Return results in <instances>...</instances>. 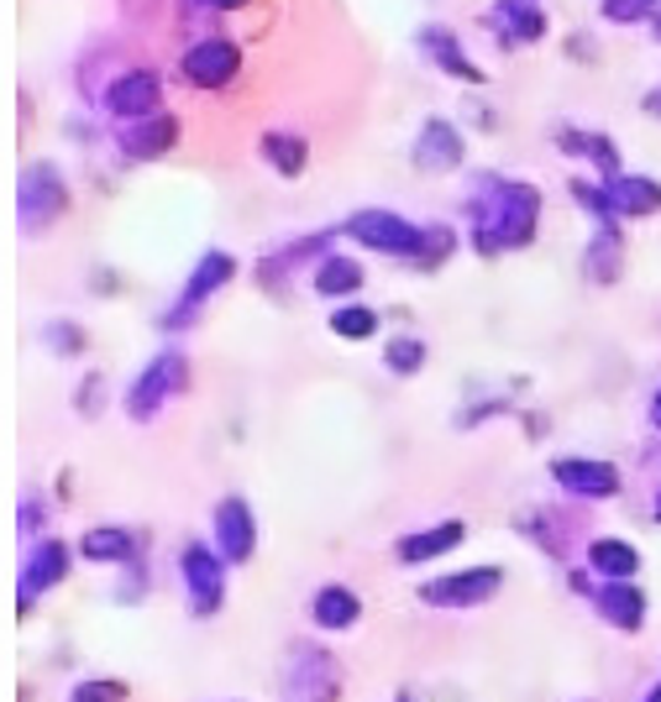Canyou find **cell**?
<instances>
[{"label":"cell","mask_w":661,"mask_h":702,"mask_svg":"<svg viewBox=\"0 0 661 702\" xmlns=\"http://www.w3.org/2000/svg\"><path fill=\"white\" fill-rule=\"evenodd\" d=\"M535 215H541V194L530 183H504L499 194H494V205L483 210V226H477L483 252H494V247H526L530 231H535Z\"/></svg>","instance_id":"cell-1"},{"label":"cell","mask_w":661,"mask_h":702,"mask_svg":"<svg viewBox=\"0 0 661 702\" xmlns=\"http://www.w3.org/2000/svg\"><path fill=\"white\" fill-rule=\"evenodd\" d=\"M346 236L363 241V247H373V252H389V258H415L425 241L421 226H410L394 210H357V215L346 221Z\"/></svg>","instance_id":"cell-2"},{"label":"cell","mask_w":661,"mask_h":702,"mask_svg":"<svg viewBox=\"0 0 661 702\" xmlns=\"http://www.w3.org/2000/svg\"><path fill=\"white\" fill-rule=\"evenodd\" d=\"M179 389H185V357L179 352H163V357H153V362L142 367V378L127 389V415L153 419Z\"/></svg>","instance_id":"cell-3"},{"label":"cell","mask_w":661,"mask_h":702,"mask_svg":"<svg viewBox=\"0 0 661 702\" xmlns=\"http://www.w3.org/2000/svg\"><path fill=\"white\" fill-rule=\"evenodd\" d=\"M290 702H337L342 698V666L326 651H310L299 645L290 655V687H284Z\"/></svg>","instance_id":"cell-4"},{"label":"cell","mask_w":661,"mask_h":702,"mask_svg":"<svg viewBox=\"0 0 661 702\" xmlns=\"http://www.w3.org/2000/svg\"><path fill=\"white\" fill-rule=\"evenodd\" d=\"M504 587L499 567H473V572H451L441 582H425L421 603H436V608H473V603H488Z\"/></svg>","instance_id":"cell-5"},{"label":"cell","mask_w":661,"mask_h":702,"mask_svg":"<svg viewBox=\"0 0 661 702\" xmlns=\"http://www.w3.org/2000/svg\"><path fill=\"white\" fill-rule=\"evenodd\" d=\"M158 95H163L158 74L132 69V74H121L106 90V105H110V116H121V121H147V116H158Z\"/></svg>","instance_id":"cell-6"},{"label":"cell","mask_w":661,"mask_h":702,"mask_svg":"<svg viewBox=\"0 0 661 702\" xmlns=\"http://www.w3.org/2000/svg\"><path fill=\"white\" fill-rule=\"evenodd\" d=\"M252 540H258V520L241 498H221L215 503V546L226 561H247L252 556Z\"/></svg>","instance_id":"cell-7"},{"label":"cell","mask_w":661,"mask_h":702,"mask_svg":"<svg viewBox=\"0 0 661 702\" xmlns=\"http://www.w3.org/2000/svg\"><path fill=\"white\" fill-rule=\"evenodd\" d=\"M241 52L232 48V43H221V37H211V43H194L185 58V79L194 84V90H221L226 79L237 74Z\"/></svg>","instance_id":"cell-8"},{"label":"cell","mask_w":661,"mask_h":702,"mask_svg":"<svg viewBox=\"0 0 661 702\" xmlns=\"http://www.w3.org/2000/svg\"><path fill=\"white\" fill-rule=\"evenodd\" d=\"M185 582H189V603L194 614H215L221 598H226V582H221V561H215L205 546L185 550Z\"/></svg>","instance_id":"cell-9"},{"label":"cell","mask_w":661,"mask_h":702,"mask_svg":"<svg viewBox=\"0 0 661 702\" xmlns=\"http://www.w3.org/2000/svg\"><path fill=\"white\" fill-rule=\"evenodd\" d=\"M556 483L567 488V493H582V498H609L619 493V472L609 467V462H582V456H562L556 462Z\"/></svg>","instance_id":"cell-10"},{"label":"cell","mask_w":661,"mask_h":702,"mask_svg":"<svg viewBox=\"0 0 661 702\" xmlns=\"http://www.w3.org/2000/svg\"><path fill=\"white\" fill-rule=\"evenodd\" d=\"M58 210H63V183H58V174L54 168H32L27 179H22V221H27V231L48 226Z\"/></svg>","instance_id":"cell-11"},{"label":"cell","mask_w":661,"mask_h":702,"mask_svg":"<svg viewBox=\"0 0 661 702\" xmlns=\"http://www.w3.org/2000/svg\"><path fill=\"white\" fill-rule=\"evenodd\" d=\"M462 535H468V524L462 520H447V524H436V530H421V535L399 540V561H404V567L436 561V556H447L451 546H462Z\"/></svg>","instance_id":"cell-12"},{"label":"cell","mask_w":661,"mask_h":702,"mask_svg":"<svg viewBox=\"0 0 661 702\" xmlns=\"http://www.w3.org/2000/svg\"><path fill=\"white\" fill-rule=\"evenodd\" d=\"M415 163L430 168V174L457 168V163H462V136H457V127H451V121H425L421 147H415Z\"/></svg>","instance_id":"cell-13"},{"label":"cell","mask_w":661,"mask_h":702,"mask_svg":"<svg viewBox=\"0 0 661 702\" xmlns=\"http://www.w3.org/2000/svg\"><path fill=\"white\" fill-rule=\"evenodd\" d=\"M174 142H179V121L158 110V116H147V121H132L121 147H127V157H158V153H168Z\"/></svg>","instance_id":"cell-14"},{"label":"cell","mask_w":661,"mask_h":702,"mask_svg":"<svg viewBox=\"0 0 661 702\" xmlns=\"http://www.w3.org/2000/svg\"><path fill=\"white\" fill-rule=\"evenodd\" d=\"M604 200L609 215H651V210H661V189L651 179H614L604 183Z\"/></svg>","instance_id":"cell-15"},{"label":"cell","mask_w":661,"mask_h":702,"mask_svg":"<svg viewBox=\"0 0 661 702\" xmlns=\"http://www.w3.org/2000/svg\"><path fill=\"white\" fill-rule=\"evenodd\" d=\"M63 567H69V550L58 546V540L32 550V567H27V576H22V603H32L43 587H58V582H63Z\"/></svg>","instance_id":"cell-16"},{"label":"cell","mask_w":661,"mask_h":702,"mask_svg":"<svg viewBox=\"0 0 661 702\" xmlns=\"http://www.w3.org/2000/svg\"><path fill=\"white\" fill-rule=\"evenodd\" d=\"M494 22H499V32L509 43H530V37L546 32V16H541L535 5H526V0H499V5H494Z\"/></svg>","instance_id":"cell-17"},{"label":"cell","mask_w":661,"mask_h":702,"mask_svg":"<svg viewBox=\"0 0 661 702\" xmlns=\"http://www.w3.org/2000/svg\"><path fill=\"white\" fill-rule=\"evenodd\" d=\"M232 267H237L232 252H205L200 267H194V278H189V288H185V314H189V305H200L205 294H215V288L226 284V278H232Z\"/></svg>","instance_id":"cell-18"},{"label":"cell","mask_w":661,"mask_h":702,"mask_svg":"<svg viewBox=\"0 0 661 702\" xmlns=\"http://www.w3.org/2000/svg\"><path fill=\"white\" fill-rule=\"evenodd\" d=\"M599 614L619 629H640V619H646V598L619 582V587H604V593H599Z\"/></svg>","instance_id":"cell-19"},{"label":"cell","mask_w":661,"mask_h":702,"mask_svg":"<svg viewBox=\"0 0 661 702\" xmlns=\"http://www.w3.org/2000/svg\"><path fill=\"white\" fill-rule=\"evenodd\" d=\"M357 614H363V603H357V593H352V587H326V593L316 598V624L320 629L357 624Z\"/></svg>","instance_id":"cell-20"},{"label":"cell","mask_w":661,"mask_h":702,"mask_svg":"<svg viewBox=\"0 0 661 702\" xmlns=\"http://www.w3.org/2000/svg\"><path fill=\"white\" fill-rule=\"evenodd\" d=\"M263 157L268 163H273V168H279V174H284V179H299V174H305V142H299V136H290V131H268L263 136Z\"/></svg>","instance_id":"cell-21"},{"label":"cell","mask_w":661,"mask_h":702,"mask_svg":"<svg viewBox=\"0 0 661 702\" xmlns=\"http://www.w3.org/2000/svg\"><path fill=\"white\" fill-rule=\"evenodd\" d=\"M80 550L90 561H132V535L116 530V524H101V530H90L80 540Z\"/></svg>","instance_id":"cell-22"},{"label":"cell","mask_w":661,"mask_h":702,"mask_svg":"<svg viewBox=\"0 0 661 702\" xmlns=\"http://www.w3.org/2000/svg\"><path fill=\"white\" fill-rule=\"evenodd\" d=\"M588 561H593V572L604 576H635V567H640V556H635V546H625V540H593V550H588Z\"/></svg>","instance_id":"cell-23"},{"label":"cell","mask_w":661,"mask_h":702,"mask_svg":"<svg viewBox=\"0 0 661 702\" xmlns=\"http://www.w3.org/2000/svg\"><path fill=\"white\" fill-rule=\"evenodd\" d=\"M425 52H436V63L447 69V74H457V79H477V69L462 58V48H457V37L451 32H441V26H425Z\"/></svg>","instance_id":"cell-24"},{"label":"cell","mask_w":661,"mask_h":702,"mask_svg":"<svg viewBox=\"0 0 661 702\" xmlns=\"http://www.w3.org/2000/svg\"><path fill=\"white\" fill-rule=\"evenodd\" d=\"M363 284V267L352 258H326L316 273V288L326 294V299H337V294H352V288Z\"/></svg>","instance_id":"cell-25"},{"label":"cell","mask_w":661,"mask_h":702,"mask_svg":"<svg viewBox=\"0 0 661 702\" xmlns=\"http://www.w3.org/2000/svg\"><path fill=\"white\" fill-rule=\"evenodd\" d=\"M331 331L346 341H368L373 331H378V314H373L368 305H342V310L331 314Z\"/></svg>","instance_id":"cell-26"},{"label":"cell","mask_w":661,"mask_h":702,"mask_svg":"<svg viewBox=\"0 0 661 702\" xmlns=\"http://www.w3.org/2000/svg\"><path fill=\"white\" fill-rule=\"evenodd\" d=\"M588 273H599V278H614L619 273V236H614V226L604 221V231H599V241L588 247Z\"/></svg>","instance_id":"cell-27"},{"label":"cell","mask_w":661,"mask_h":702,"mask_svg":"<svg viewBox=\"0 0 661 702\" xmlns=\"http://www.w3.org/2000/svg\"><path fill=\"white\" fill-rule=\"evenodd\" d=\"M383 362L394 367V372H421L425 367V341H415V336L389 341V346H383Z\"/></svg>","instance_id":"cell-28"},{"label":"cell","mask_w":661,"mask_h":702,"mask_svg":"<svg viewBox=\"0 0 661 702\" xmlns=\"http://www.w3.org/2000/svg\"><path fill=\"white\" fill-rule=\"evenodd\" d=\"M604 16L609 22H619V26H630V22H657V0H604Z\"/></svg>","instance_id":"cell-29"},{"label":"cell","mask_w":661,"mask_h":702,"mask_svg":"<svg viewBox=\"0 0 661 702\" xmlns=\"http://www.w3.org/2000/svg\"><path fill=\"white\" fill-rule=\"evenodd\" d=\"M74 702H127V687L121 681H84Z\"/></svg>","instance_id":"cell-30"},{"label":"cell","mask_w":661,"mask_h":702,"mask_svg":"<svg viewBox=\"0 0 661 702\" xmlns=\"http://www.w3.org/2000/svg\"><path fill=\"white\" fill-rule=\"evenodd\" d=\"M567 153L599 157V168H604V174H614V153L604 147V136H567Z\"/></svg>","instance_id":"cell-31"},{"label":"cell","mask_w":661,"mask_h":702,"mask_svg":"<svg viewBox=\"0 0 661 702\" xmlns=\"http://www.w3.org/2000/svg\"><path fill=\"white\" fill-rule=\"evenodd\" d=\"M447 252H451V231H430L421 241V252H415V258H421V267H436Z\"/></svg>","instance_id":"cell-32"},{"label":"cell","mask_w":661,"mask_h":702,"mask_svg":"<svg viewBox=\"0 0 661 702\" xmlns=\"http://www.w3.org/2000/svg\"><path fill=\"white\" fill-rule=\"evenodd\" d=\"M194 5H211V11H237V5H247V0H194Z\"/></svg>","instance_id":"cell-33"},{"label":"cell","mask_w":661,"mask_h":702,"mask_svg":"<svg viewBox=\"0 0 661 702\" xmlns=\"http://www.w3.org/2000/svg\"><path fill=\"white\" fill-rule=\"evenodd\" d=\"M651 419H657V425H661V389H657V404H651Z\"/></svg>","instance_id":"cell-34"},{"label":"cell","mask_w":661,"mask_h":702,"mask_svg":"<svg viewBox=\"0 0 661 702\" xmlns=\"http://www.w3.org/2000/svg\"><path fill=\"white\" fill-rule=\"evenodd\" d=\"M646 702H661V687H657V692H651V698H646Z\"/></svg>","instance_id":"cell-35"},{"label":"cell","mask_w":661,"mask_h":702,"mask_svg":"<svg viewBox=\"0 0 661 702\" xmlns=\"http://www.w3.org/2000/svg\"><path fill=\"white\" fill-rule=\"evenodd\" d=\"M657 37H661V11H657Z\"/></svg>","instance_id":"cell-36"},{"label":"cell","mask_w":661,"mask_h":702,"mask_svg":"<svg viewBox=\"0 0 661 702\" xmlns=\"http://www.w3.org/2000/svg\"><path fill=\"white\" fill-rule=\"evenodd\" d=\"M657 520H661V498H657Z\"/></svg>","instance_id":"cell-37"}]
</instances>
